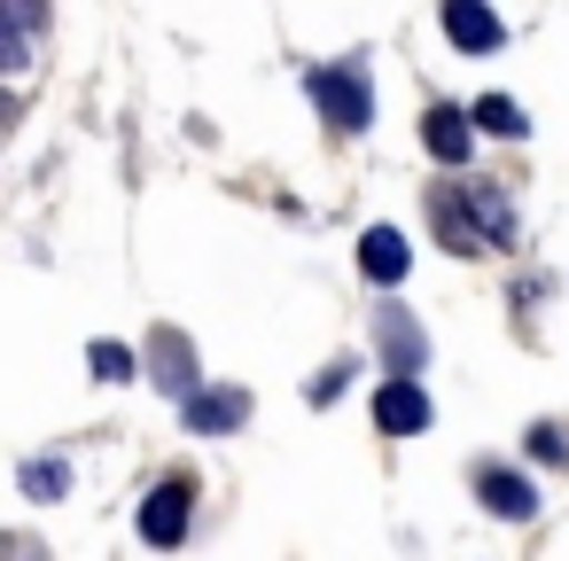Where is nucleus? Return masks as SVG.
Masks as SVG:
<instances>
[{"label":"nucleus","instance_id":"nucleus-7","mask_svg":"<svg viewBox=\"0 0 569 561\" xmlns=\"http://www.w3.org/2000/svg\"><path fill=\"white\" fill-rule=\"evenodd\" d=\"M421 141H429L437 164H468V149H476V118L452 110V102H437V110L421 118Z\"/></svg>","mask_w":569,"mask_h":561},{"label":"nucleus","instance_id":"nucleus-9","mask_svg":"<svg viewBox=\"0 0 569 561\" xmlns=\"http://www.w3.org/2000/svg\"><path fill=\"white\" fill-rule=\"evenodd\" d=\"M180 413H188V429H196V437H227V429H242V421H250V390H203V398H188Z\"/></svg>","mask_w":569,"mask_h":561},{"label":"nucleus","instance_id":"nucleus-18","mask_svg":"<svg viewBox=\"0 0 569 561\" xmlns=\"http://www.w3.org/2000/svg\"><path fill=\"white\" fill-rule=\"evenodd\" d=\"M343 374H351V359H336V367H328V374L312 382V398H336V390H343Z\"/></svg>","mask_w":569,"mask_h":561},{"label":"nucleus","instance_id":"nucleus-13","mask_svg":"<svg viewBox=\"0 0 569 561\" xmlns=\"http://www.w3.org/2000/svg\"><path fill=\"white\" fill-rule=\"evenodd\" d=\"M24 491H32V499H63V491H71V468H63V460H24Z\"/></svg>","mask_w":569,"mask_h":561},{"label":"nucleus","instance_id":"nucleus-8","mask_svg":"<svg viewBox=\"0 0 569 561\" xmlns=\"http://www.w3.org/2000/svg\"><path fill=\"white\" fill-rule=\"evenodd\" d=\"M406 266H413V250H406L398 227H367V234H359V273H367V281L390 289V281H406Z\"/></svg>","mask_w":569,"mask_h":561},{"label":"nucleus","instance_id":"nucleus-14","mask_svg":"<svg viewBox=\"0 0 569 561\" xmlns=\"http://www.w3.org/2000/svg\"><path fill=\"white\" fill-rule=\"evenodd\" d=\"M87 367H94V382H126V374H133V351H126V343H110V335H102V343H94V351H87Z\"/></svg>","mask_w":569,"mask_h":561},{"label":"nucleus","instance_id":"nucleus-12","mask_svg":"<svg viewBox=\"0 0 569 561\" xmlns=\"http://www.w3.org/2000/svg\"><path fill=\"white\" fill-rule=\"evenodd\" d=\"M468 118H476L483 133H499V141H522V133H530V118H522V102H515V94H483Z\"/></svg>","mask_w":569,"mask_h":561},{"label":"nucleus","instance_id":"nucleus-2","mask_svg":"<svg viewBox=\"0 0 569 561\" xmlns=\"http://www.w3.org/2000/svg\"><path fill=\"white\" fill-rule=\"evenodd\" d=\"M188 499H196V483H188V475H164V483L141 499V538H149L157 553H172V545L188 538V514H196Z\"/></svg>","mask_w":569,"mask_h":561},{"label":"nucleus","instance_id":"nucleus-3","mask_svg":"<svg viewBox=\"0 0 569 561\" xmlns=\"http://www.w3.org/2000/svg\"><path fill=\"white\" fill-rule=\"evenodd\" d=\"M149 367H157V390L164 398H203V374H196V343L180 335V328H157V343H149Z\"/></svg>","mask_w":569,"mask_h":561},{"label":"nucleus","instance_id":"nucleus-6","mask_svg":"<svg viewBox=\"0 0 569 561\" xmlns=\"http://www.w3.org/2000/svg\"><path fill=\"white\" fill-rule=\"evenodd\" d=\"M445 40H452L460 56H491V48L507 40V24L483 9V0H445Z\"/></svg>","mask_w":569,"mask_h":561},{"label":"nucleus","instance_id":"nucleus-1","mask_svg":"<svg viewBox=\"0 0 569 561\" xmlns=\"http://www.w3.org/2000/svg\"><path fill=\"white\" fill-rule=\"evenodd\" d=\"M312 102H320V118L336 133H367V118H375V87H367L359 63H320L312 71Z\"/></svg>","mask_w":569,"mask_h":561},{"label":"nucleus","instance_id":"nucleus-10","mask_svg":"<svg viewBox=\"0 0 569 561\" xmlns=\"http://www.w3.org/2000/svg\"><path fill=\"white\" fill-rule=\"evenodd\" d=\"M375 328H382V351H390V374H398V382H413V374H421V359H429V343H421V328H413V320H406L398 304H390V312H382Z\"/></svg>","mask_w":569,"mask_h":561},{"label":"nucleus","instance_id":"nucleus-4","mask_svg":"<svg viewBox=\"0 0 569 561\" xmlns=\"http://www.w3.org/2000/svg\"><path fill=\"white\" fill-rule=\"evenodd\" d=\"M375 429H382V437H421V429H429V390L390 374V382L375 390Z\"/></svg>","mask_w":569,"mask_h":561},{"label":"nucleus","instance_id":"nucleus-5","mask_svg":"<svg viewBox=\"0 0 569 561\" xmlns=\"http://www.w3.org/2000/svg\"><path fill=\"white\" fill-rule=\"evenodd\" d=\"M476 499H483V514H499V522H530L538 514V491H530V475H515V468H476Z\"/></svg>","mask_w":569,"mask_h":561},{"label":"nucleus","instance_id":"nucleus-17","mask_svg":"<svg viewBox=\"0 0 569 561\" xmlns=\"http://www.w3.org/2000/svg\"><path fill=\"white\" fill-rule=\"evenodd\" d=\"M0 17H9L17 32H32V24H40V0H0Z\"/></svg>","mask_w":569,"mask_h":561},{"label":"nucleus","instance_id":"nucleus-15","mask_svg":"<svg viewBox=\"0 0 569 561\" xmlns=\"http://www.w3.org/2000/svg\"><path fill=\"white\" fill-rule=\"evenodd\" d=\"M24 63H32V32H17L9 17H0V79H17Z\"/></svg>","mask_w":569,"mask_h":561},{"label":"nucleus","instance_id":"nucleus-19","mask_svg":"<svg viewBox=\"0 0 569 561\" xmlns=\"http://www.w3.org/2000/svg\"><path fill=\"white\" fill-rule=\"evenodd\" d=\"M0 118H9V102H0Z\"/></svg>","mask_w":569,"mask_h":561},{"label":"nucleus","instance_id":"nucleus-11","mask_svg":"<svg viewBox=\"0 0 569 561\" xmlns=\"http://www.w3.org/2000/svg\"><path fill=\"white\" fill-rule=\"evenodd\" d=\"M437 234H445L460 258H476V250H483V227H476V211H468L452 188H437Z\"/></svg>","mask_w":569,"mask_h":561},{"label":"nucleus","instance_id":"nucleus-16","mask_svg":"<svg viewBox=\"0 0 569 561\" xmlns=\"http://www.w3.org/2000/svg\"><path fill=\"white\" fill-rule=\"evenodd\" d=\"M530 460H569V437H561L553 421H538V429H530Z\"/></svg>","mask_w":569,"mask_h":561}]
</instances>
